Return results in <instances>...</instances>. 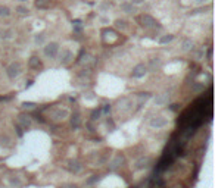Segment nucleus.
Masks as SVG:
<instances>
[{
    "instance_id": "obj_1",
    "label": "nucleus",
    "mask_w": 215,
    "mask_h": 188,
    "mask_svg": "<svg viewBox=\"0 0 215 188\" xmlns=\"http://www.w3.org/2000/svg\"><path fill=\"white\" fill-rule=\"evenodd\" d=\"M59 50H61V46H59V43H58V41H50V43H46L44 47H43V53H44V56L49 57V59H55V57H58Z\"/></svg>"
},
{
    "instance_id": "obj_2",
    "label": "nucleus",
    "mask_w": 215,
    "mask_h": 188,
    "mask_svg": "<svg viewBox=\"0 0 215 188\" xmlns=\"http://www.w3.org/2000/svg\"><path fill=\"white\" fill-rule=\"evenodd\" d=\"M21 72H22V66H21L19 62H12V63L6 68V74L10 80L18 78V76L21 75Z\"/></svg>"
},
{
    "instance_id": "obj_3",
    "label": "nucleus",
    "mask_w": 215,
    "mask_h": 188,
    "mask_svg": "<svg viewBox=\"0 0 215 188\" xmlns=\"http://www.w3.org/2000/svg\"><path fill=\"white\" fill-rule=\"evenodd\" d=\"M149 125L152 128H156V129H161V128H165L168 125V119L167 118H164L161 115H158V116H152L150 118V121H149Z\"/></svg>"
},
{
    "instance_id": "obj_4",
    "label": "nucleus",
    "mask_w": 215,
    "mask_h": 188,
    "mask_svg": "<svg viewBox=\"0 0 215 188\" xmlns=\"http://www.w3.org/2000/svg\"><path fill=\"white\" fill-rule=\"evenodd\" d=\"M146 74H148V66H146L144 63H137V65L133 68V71H131L133 78H143Z\"/></svg>"
},
{
    "instance_id": "obj_5",
    "label": "nucleus",
    "mask_w": 215,
    "mask_h": 188,
    "mask_svg": "<svg viewBox=\"0 0 215 188\" xmlns=\"http://www.w3.org/2000/svg\"><path fill=\"white\" fill-rule=\"evenodd\" d=\"M59 62H61V65H68V63H71V61L74 59V53L69 50V49H63L59 54Z\"/></svg>"
},
{
    "instance_id": "obj_6",
    "label": "nucleus",
    "mask_w": 215,
    "mask_h": 188,
    "mask_svg": "<svg viewBox=\"0 0 215 188\" xmlns=\"http://www.w3.org/2000/svg\"><path fill=\"white\" fill-rule=\"evenodd\" d=\"M141 25L146 28H155V27H158V22L150 15H143L141 16Z\"/></svg>"
},
{
    "instance_id": "obj_7",
    "label": "nucleus",
    "mask_w": 215,
    "mask_h": 188,
    "mask_svg": "<svg viewBox=\"0 0 215 188\" xmlns=\"http://www.w3.org/2000/svg\"><path fill=\"white\" fill-rule=\"evenodd\" d=\"M149 165H150V157H148V156H141V157H139L134 162L136 169H144V168H148Z\"/></svg>"
},
{
    "instance_id": "obj_8",
    "label": "nucleus",
    "mask_w": 215,
    "mask_h": 188,
    "mask_svg": "<svg viewBox=\"0 0 215 188\" xmlns=\"http://www.w3.org/2000/svg\"><path fill=\"white\" fill-rule=\"evenodd\" d=\"M168 101H169L168 93H159V94H156V97H155V104L156 106H165Z\"/></svg>"
},
{
    "instance_id": "obj_9",
    "label": "nucleus",
    "mask_w": 215,
    "mask_h": 188,
    "mask_svg": "<svg viewBox=\"0 0 215 188\" xmlns=\"http://www.w3.org/2000/svg\"><path fill=\"white\" fill-rule=\"evenodd\" d=\"M68 110L67 109H62V108H58L55 109L53 112V119L55 121H63V119H67L68 118Z\"/></svg>"
},
{
    "instance_id": "obj_10",
    "label": "nucleus",
    "mask_w": 215,
    "mask_h": 188,
    "mask_svg": "<svg viewBox=\"0 0 215 188\" xmlns=\"http://www.w3.org/2000/svg\"><path fill=\"white\" fill-rule=\"evenodd\" d=\"M120 9H121L124 14H134L136 12V6L131 2H122L121 5H120Z\"/></svg>"
},
{
    "instance_id": "obj_11",
    "label": "nucleus",
    "mask_w": 215,
    "mask_h": 188,
    "mask_svg": "<svg viewBox=\"0 0 215 188\" xmlns=\"http://www.w3.org/2000/svg\"><path fill=\"white\" fill-rule=\"evenodd\" d=\"M18 122H19V125L22 128H30L31 127V118L28 116V115H21L19 118H18Z\"/></svg>"
},
{
    "instance_id": "obj_12",
    "label": "nucleus",
    "mask_w": 215,
    "mask_h": 188,
    "mask_svg": "<svg viewBox=\"0 0 215 188\" xmlns=\"http://www.w3.org/2000/svg\"><path fill=\"white\" fill-rule=\"evenodd\" d=\"M68 169H69L71 172H74V174H78L81 170V165L77 160H69L68 162Z\"/></svg>"
},
{
    "instance_id": "obj_13",
    "label": "nucleus",
    "mask_w": 215,
    "mask_h": 188,
    "mask_svg": "<svg viewBox=\"0 0 215 188\" xmlns=\"http://www.w3.org/2000/svg\"><path fill=\"white\" fill-rule=\"evenodd\" d=\"M44 43H46V35L43 33H39L34 35V44L35 46H43Z\"/></svg>"
},
{
    "instance_id": "obj_14",
    "label": "nucleus",
    "mask_w": 215,
    "mask_h": 188,
    "mask_svg": "<svg viewBox=\"0 0 215 188\" xmlns=\"http://www.w3.org/2000/svg\"><path fill=\"white\" fill-rule=\"evenodd\" d=\"M122 162H124V157H122L121 155H116L114 157V160L111 162V165H109V168L111 169H116L118 168V166H120V165H121Z\"/></svg>"
},
{
    "instance_id": "obj_15",
    "label": "nucleus",
    "mask_w": 215,
    "mask_h": 188,
    "mask_svg": "<svg viewBox=\"0 0 215 188\" xmlns=\"http://www.w3.org/2000/svg\"><path fill=\"white\" fill-rule=\"evenodd\" d=\"M159 66H161V59L159 57H152L149 61V69L150 71H156Z\"/></svg>"
},
{
    "instance_id": "obj_16",
    "label": "nucleus",
    "mask_w": 215,
    "mask_h": 188,
    "mask_svg": "<svg viewBox=\"0 0 215 188\" xmlns=\"http://www.w3.org/2000/svg\"><path fill=\"white\" fill-rule=\"evenodd\" d=\"M10 7L6 5H0V18H9L10 16Z\"/></svg>"
},
{
    "instance_id": "obj_17",
    "label": "nucleus",
    "mask_w": 215,
    "mask_h": 188,
    "mask_svg": "<svg viewBox=\"0 0 215 188\" xmlns=\"http://www.w3.org/2000/svg\"><path fill=\"white\" fill-rule=\"evenodd\" d=\"M193 49V41L189 40V38H184L181 41V50L183 52H189V50H192Z\"/></svg>"
},
{
    "instance_id": "obj_18",
    "label": "nucleus",
    "mask_w": 215,
    "mask_h": 188,
    "mask_svg": "<svg viewBox=\"0 0 215 188\" xmlns=\"http://www.w3.org/2000/svg\"><path fill=\"white\" fill-rule=\"evenodd\" d=\"M115 28H118V29H121V31H125V29L128 28L127 21L125 19H116L115 21Z\"/></svg>"
},
{
    "instance_id": "obj_19",
    "label": "nucleus",
    "mask_w": 215,
    "mask_h": 188,
    "mask_svg": "<svg viewBox=\"0 0 215 188\" xmlns=\"http://www.w3.org/2000/svg\"><path fill=\"white\" fill-rule=\"evenodd\" d=\"M15 12L19 15H28L30 14V9L27 6H24V5H18V6L15 7Z\"/></svg>"
},
{
    "instance_id": "obj_20",
    "label": "nucleus",
    "mask_w": 215,
    "mask_h": 188,
    "mask_svg": "<svg viewBox=\"0 0 215 188\" xmlns=\"http://www.w3.org/2000/svg\"><path fill=\"white\" fill-rule=\"evenodd\" d=\"M172 40H174V35L172 34H167V35H162L159 38V43L161 44H167V43H171Z\"/></svg>"
},
{
    "instance_id": "obj_21",
    "label": "nucleus",
    "mask_w": 215,
    "mask_h": 188,
    "mask_svg": "<svg viewBox=\"0 0 215 188\" xmlns=\"http://www.w3.org/2000/svg\"><path fill=\"white\" fill-rule=\"evenodd\" d=\"M93 57L90 56V54H84L83 56V59H81V65H91L93 63Z\"/></svg>"
},
{
    "instance_id": "obj_22",
    "label": "nucleus",
    "mask_w": 215,
    "mask_h": 188,
    "mask_svg": "<svg viewBox=\"0 0 215 188\" xmlns=\"http://www.w3.org/2000/svg\"><path fill=\"white\" fill-rule=\"evenodd\" d=\"M71 125H72V128H78L80 127V115L75 113L74 116H72V119H71Z\"/></svg>"
},
{
    "instance_id": "obj_23",
    "label": "nucleus",
    "mask_w": 215,
    "mask_h": 188,
    "mask_svg": "<svg viewBox=\"0 0 215 188\" xmlns=\"http://www.w3.org/2000/svg\"><path fill=\"white\" fill-rule=\"evenodd\" d=\"M39 65H40V61L37 57H31L30 59V66L31 68H39Z\"/></svg>"
},
{
    "instance_id": "obj_24",
    "label": "nucleus",
    "mask_w": 215,
    "mask_h": 188,
    "mask_svg": "<svg viewBox=\"0 0 215 188\" xmlns=\"http://www.w3.org/2000/svg\"><path fill=\"white\" fill-rule=\"evenodd\" d=\"M9 181H10V184H12V185H15V187H19V185H21V179H19V178H16V176H15V178L12 176Z\"/></svg>"
},
{
    "instance_id": "obj_25",
    "label": "nucleus",
    "mask_w": 215,
    "mask_h": 188,
    "mask_svg": "<svg viewBox=\"0 0 215 188\" xmlns=\"http://www.w3.org/2000/svg\"><path fill=\"white\" fill-rule=\"evenodd\" d=\"M12 29H6V31H3L2 33V38H9V37H12Z\"/></svg>"
},
{
    "instance_id": "obj_26",
    "label": "nucleus",
    "mask_w": 215,
    "mask_h": 188,
    "mask_svg": "<svg viewBox=\"0 0 215 188\" xmlns=\"http://www.w3.org/2000/svg\"><path fill=\"white\" fill-rule=\"evenodd\" d=\"M109 7H111V3H108V2H103L100 6H99V9H100L102 12H105V10H106V9H109Z\"/></svg>"
},
{
    "instance_id": "obj_27",
    "label": "nucleus",
    "mask_w": 215,
    "mask_h": 188,
    "mask_svg": "<svg viewBox=\"0 0 215 188\" xmlns=\"http://www.w3.org/2000/svg\"><path fill=\"white\" fill-rule=\"evenodd\" d=\"M46 6H47L46 0H39V2H37V7H46Z\"/></svg>"
},
{
    "instance_id": "obj_28",
    "label": "nucleus",
    "mask_w": 215,
    "mask_h": 188,
    "mask_svg": "<svg viewBox=\"0 0 215 188\" xmlns=\"http://www.w3.org/2000/svg\"><path fill=\"white\" fill-rule=\"evenodd\" d=\"M35 104L34 103H24V109H34Z\"/></svg>"
},
{
    "instance_id": "obj_29",
    "label": "nucleus",
    "mask_w": 215,
    "mask_h": 188,
    "mask_svg": "<svg viewBox=\"0 0 215 188\" xmlns=\"http://www.w3.org/2000/svg\"><path fill=\"white\" fill-rule=\"evenodd\" d=\"M205 3H208V0H195V5H197V6L205 5Z\"/></svg>"
},
{
    "instance_id": "obj_30",
    "label": "nucleus",
    "mask_w": 215,
    "mask_h": 188,
    "mask_svg": "<svg viewBox=\"0 0 215 188\" xmlns=\"http://www.w3.org/2000/svg\"><path fill=\"white\" fill-rule=\"evenodd\" d=\"M61 188H77V185H74V184H63Z\"/></svg>"
},
{
    "instance_id": "obj_31",
    "label": "nucleus",
    "mask_w": 215,
    "mask_h": 188,
    "mask_svg": "<svg viewBox=\"0 0 215 188\" xmlns=\"http://www.w3.org/2000/svg\"><path fill=\"white\" fill-rule=\"evenodd\" d=\"M130 2H131V3H133V5H140V3H143V2H144V0H130Z\"/></svg>"
},
{
    "instance_id": "obj_32",
    "label": "nucleus",
    "mask_w": 215,
    "mask_h": 188,
    "mask_svg": "<svg viewBox=\"0 0 215 188\" xmlns=\"http://www.w3.org/2000/svg\"><path fill=\"white\" fill-rule=\"evenodd\" d=\"M100 22H103V24H108V22H109V18H106V16H102Z\"/></svg>"
},
{
    "instance_id": "obj_33",
    "label": "nucleus",
    "mask_w": 215,
    "mask_h": 188,
    "mask_svg": "<svg viewBox=\"0 0 215 188\" xmlns=\"http://www.w3.org/2000/svg\"><path fill=\"white\" fill-rule=\"evenodd\" d=\"M16 2H19V3H25V2H28V0H16Z\"/></svg>"
}]
</instances>
